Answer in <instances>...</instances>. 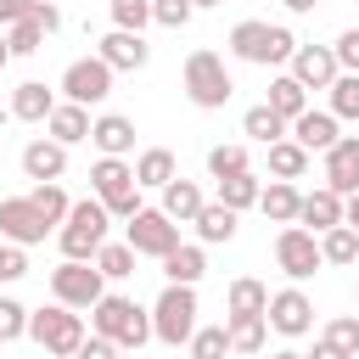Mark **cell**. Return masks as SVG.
I'll use <instances>...</instances> for the list:
<instances>
[{
    "label": "cell",
    "instance_id": "bcb514c9",
    "mask_svg": "<svg viewBox=\"0 0 359 359\" xmlns=\"http://www.w3.org/2000/svg\"><path fill=\"white\" fill-rule=\"evenodd\" d=\"M331 50H337V67L342 73H359V28H342Z\"/></svg>",
    "mask_w": 359,
    "mask_h": 359
},
{
    "label": "cell",
    "instance_id": "d6986e66",
    "mask_svg": "<svg viewBox=\"0 0 359 359\" xmlns=\"http://www.w3.org/2000/svg\"><path fill=\"white\" fill-rule=\"evenodd\" d=\"M292 140H297V146H303L309 157H314V151L325 157V151H331V146L342 140V129H337V118H331V112H320V107H309L303 118H292Z\"/></svg>",
    "mask_w": 359,
    "mask_h": 359
},
{
    "label": "cell",
    "instance_id": "836d02e7",
    "mask_svg": "<svg viewBox=\"0 0 359 359\" xmlns=\"http://www.w3.org/2000/svg\"><path fill=\"white\" fill-rule=\"evenodd\" d=\"M28 202L45 213V224H50V230H62V224H67V213H73V196L62 191V180H56V185H34V191H28Z\"/></svg>",
    "mask_w": 359,
    "mask_h": 359
},
{
    "label": "cell",
    "instance_id": "74e56055",
    "mask_svg": "<svg viewBox=\"0 0 359 359\" xmlns=\"http://www.w3.org/2000/svg\"><path fill=\"white\" fill-rule=\"evenodd\" d=\"M95 269H101L107 280H123V275H135V247H129V241H107V247L95 252Z\"/></svg>",
    "mask_w": 359,
    "mask_h": 359
},
{
    "label": "cell",
    "instance_id": "44dd1931",
    "mask_svg": "<svg viewBox=\"0 0 359 359\" xmlns=\"http://www.w3.org/2000/svg\"><path fill=\"white\" fill-rule=\"evenodd\" d=\"M297 224H303V230H314V236H325V230H337V224H342V196H337L331 185H320V191H303V208H297Z\"/></svg>",
    "mask_w": 359,
    "mask_h": 359
},
{
    "label": "cell",
    "instance_id": "9c48e42d",
    "mask_svg": "<svg viewBox=\"0 0 359 359\" xmlns=\"http://www.w3.org/2000/svg\"><path fill=\"white\" fill-rule=\"evenodd\" d=\"M275 264H280V275H286L292 286L309 280L314 269H325V258H320V236L303 230V224H280V236H275Z\"/></svg>",
    "mask_w": 359,
    "mask_h": 359
},
{
    "label": "cell",
    "instance_id": "277c9868",
    "mask_svg": "<svg viewBox=\"0 0 359 359\" xmlns=\"http://www.w3.org/2000/svg\"><path fill=\"white\" fill-rule=\"evenodd\" d=\"M180 84H185L191 107H202V112H219L236 95V79H230V67H224L219 50H191L185 67H180Z\"/></svg>",
    "mask_w": 359,
    "mask_h": 359
},
{
    "label": "cell",
    "instance_id": "ee69618b",
    "mask_svg": "<svg viewBox=\"0 0 359 359\" xmlns=\"http://www.w3.org/2000/svg\"><path fill=\"white\" fill-rule=\"evenodd\" d=\"M191 17H196L191 0H151V22H157V28H185Z\"/></svg>",
    "mask_w": 359,
    "mask_h": 359
},
{
    "label": "cell",
    "instance_id": "f6af8a7d",
    "mask_svg": "<svg viewBox=\"0 0 359 359\" xmlns=\"http://www.w3.org/2000/svg\"><path fill=\"white\" fill-rule=\"evenodd\" d=\"M22 275H28V247L0 241V280H22Z\"/></svg>",
    "mask_w": 359,
    "mask_h": 359
},
{
    "label": "cell",
    "instance_id": "4dcf8cb0",
    "mask_svg": "<svg viewBox=\"0 0 359 359\" xmlns=\"http://www.w3.org/2000/svg\"><path fill=\"white\" fill-rule=\"evenodd\" d=\"M264 101H269V107H275V112H280L286 123L309 112V90H303V84H297L292 73H275V79H269V95H264Z\"/></svg>",
    "mask_w": 359,
    "mask_h": 359
},
{
    "label": "cell",
    "instance_id": "4fadbf2b",
    "mask_svg": "<svg viewBox=\"0 0 359 359\" xmlns=\"http://www.w3.org/2000/svg\"><path fill=\"white\" fill-rule=\"evenodd\" d=\"M286 73H292L303 90H331V84L342 79V67H337V50H331V45H297V50H292V62H286Z\"/></svg>",
    "mask_w": 359,
    "mask_h": 359
},
{
    "label": "cell",
    "instance_id": "7a4b0ae2",
    "mask_svg": "<svg viewBox=\"0 0 359 359\" xmlns=\"http://www.w3.org/2000/svg\"><path fill=\"white\" fill-rule=\"evenodd\" d=\"M107 224H112L107 202H101V196H79V202H73V213H67V224L56 230V247H62V258L95 264V252L107 247Z\"/></svg>",
    "mask_w": 359,
    "mask_h": 359
},
{
    "label": "cell",
    "instance_id": "5bb4252c",
    "mask_svg": "<svg viewBox=\"0 0 359 359\" xmlns=\"http://www.w3.org/2000/svg\"><path fill=\"white\" fill-rule=\"evenodd\" d=\"M95 56H101L112 73H140V67L151 62V45H146V34H123V28H112V34H101Z\"/></svg>",
    "mask_w": 359,
    "mask_h": 359
},
{
    "label": "cell",
    "instance_id": "52a82bcc",
    "mask_svg": "<svg viewBox=\"0 0 359 359\" xmlns=\"http://www.w3.org/2000/svg\"><path fill=\"white\" fill-rule=\"evenodd\" d=\"M50 297L67 303V309H95L107 297V275L95 264H79V258H62L50 269Z\"/></svg>",
    "mask_w": 359,
    "mask_h": 359
},
{
    "label": "cell",
    "instance_id": "83f0119b",
    "mask_svg": "<svg viewBox=\"0 0 359 359\" xmlns=\"http://www.w3.org/2000/svg\"><path fill=\"white\" fill-rule=\"evenodd\" d=\"M202 208H208V196H202L196 180H174V185H163V213H168L174 224H196Z\"/></svg>",
    "mask_w": 359,
    "mask_h": 359
},
{
    "label": "cell",
    "instance_id": "ffe728a7",
    "mask_svg": "<svg viewBox=\"0 0 359 359\" xmlns=\"http://www.w3.org/2000/svg\"><path fill=\"white\" fill-rule=\"evenodd\" d=\"M90 146H95L101 157H129V151H135V118L101 112V118L90 123Z\"/></svg>",
    "mask_w": 359,
    "mask_h": 359
},
{
    "label": "cell",
    "instance_id": "7dc6e473",
    "mask_svg": "<svg viewBox=\"0 0 359 359\" xmlns=\"http://www.w3.org/2000/svg\"><path fill=\"white\" fill-rule=\"evenodd\" d=\"M118 353H123V348H118L112 337H95V331H90V337H84V348H79L73 359H118Z\"/></svg>",
    "mask_w": 359,
    "mask_h": 359
},
{
    "label": "cell",
    "instance_id": "db71d44e",
    "mask_svg": "<svg viewBox=\"0 0 359 359\" xmlns=\"http://www.w3.org/2000/svg\"><path fill=\"white\" fill-rule=\"evenodd\" d=\"M11 62V45H6V28H0V67Z\"/></svg>",
    "mask_w": 359,
    "mask_h": 359
},
{
    "label": "cell",
    "instance_id": "ab89813d",
    "mask_svg": "<svg viewBox=\"0 0 359 359\" xmlns=\"http://www.w3.org/2000/svg\"><path fill=\"white\" fill-rule=\"evenodd\" d=\"M325 95H331V107H325V112H331L337 123H342V118H359V73H342Z\"/></svg>",
    "mask_w": 359,
    "mask_h": 359
},
{
    "label": "cell",
    "instance_id": "f546056e",
    "mask_svg": "<svg viewBox=\"0 0 359 359\" xmlns=\"http://www.w3.org/2000/svg\"><path fill=\"white\" fill-rule=\"evenodd\" d=\"M236 230H241V213H230L224 202H208V208L196 213V241H202V247L236 241Z\"/></svg>",
    "mask_w": 359,
    "mask_h": 359
},
{
    "label": "cell",
    "instance_id": "60d3db41",
    "mask_svg": "<svg viewBox=\"0 0 359 359\" xmlns=\"http://www.w3.org/2000/svg\"><path fill=\"white\" fill-rule=\"evenodd\" d=\"M45 39H50V34H45L34 17H22V22H11V28H6V45H11V56H34Z\"/></svg>",
    "mask_w": 359,
    "mask_h": 359
},
{
    "label": "cell",
    "instance_id": "9f6ffc18",
    "mask_svg": "<svg viewBox=\"0 0 359 359\" xmlns=\"http://www.w3.org/2000/svg\"><path fill=\"white\" fill-rule=\"evenodd\" d=\"M191 6H196V11H202V6H224V0H191Z\"/></svg>",
    "mask_w": 359,
    "mask_h": 359
},
{
    "label": "cell",
    "instance_id": "11a10c76",
    "mask_svg": "<svg viewBox=\"0 0 359 359\" xmlns=\"http://www.w3.org/2000/svg\"><path fill=\"white\" fill-rule=\"evenodd\" d=\"M269 359H303V353H297V348H275Z\"/></svg>",
    "mask_w": 359,
    "mask_h": 359
},
{
    "label": "cell",
    "instance_id": "8992f818",
    "mask_svg": "<svg viewBox=\"0 0 359 359\" xmlns=\"http://www.w3.org/2000/svg\"><path fill=\"white\" fill-rule=\"evenodd\" d=\"M151 337L168 348H185L196 337V286H163L151 303Z\"/></svg>",
    "mask_w": 359,
    "mask_h": 359
},
{
    "label": "cell",
    "instance_id": "f1b7e54d",
    "mask_svg": "<svg viewBox=\"0 0 359 359\" xmlns=\"http://www.w3.org/2000/svg\"><path fill=\"white\" fill-rule=\"evenodd\" d=\"M264 163H269V180H292V185H297V180L309 174V151H303L292 135L275 140V146H264Z\"/></svg>",
    "mask_w": 359,
    "mask_h": 359
},
{
    "label": "cell",
    "instance_id": "f35d334b",
    "mask_svg": "<svg viewBox=\"0 0 359 359\" xmlns=\"http://www.w3.org/2000/svg\"><path fill=\"white\" fill-rule=\"evenodd\" d=\"M320 337H325L331 348H342L348 359H359V314H331Z\"/></svg>",
    "mask_w": 359,
    "mask_h": 359
},
{
    "label": "cell",
    "instance_id": "484cf974",
    "mask_svg": "<svg viewBox=\"0 0 359 359\" xmlns=\"http://www.w3.org/2000/svg\"><path fill=\"white\" fill-rule=\"evenodd\" d=\"M297 208H303V191H297L292 180H269L264 196H258V213H264L269 224H297Z\"/></svg>",
    "mask_w": 359,
    "mask_h": 359
},
{
    "label": "cell",
    "instance_id": "d6a6232c",
    "mask_svg": "<svg viewBox=\"0 0 359 359\" xmlns=\"http://www.w3.org/2000/svg\"><path fill=\"white\" fill-rule=\"evenodd\" d=\"M320 258H325V264H337V269L359 264V230H353V224L325 230V236H320Z\"/></svg>",
    "mask_w": 359,
    "mask_h": 359
},
{
    "label": "cell",
    "instance_id": "ba28073f",
    "mask_svg": "<svg viewBox=\"0 0 359 359\" xmlns=\"http://www.w3.org/2000/svg\"><path fill=\"white\" fill-rule=\"evenodd\" d=\"M123 241L135 247V258H157V264H163V258L180 247V224H174L163 208H140V213L123 224Z\"/></svg>",
    "mask_w": 359,
    "mask_h": 359
},
{
    "label": "cell",
    "instance_id": "6da1fadb",
    "mask_svg": "<svg viewBox=\"0 0 359 359\" xmlns=\"http://www.w3.org/2000/svg\"><path fill=\"white\" fill-rule=\"evenodd\" d=\"M230 56L236 62H252V67H280V62H292V50H297V34L286 28V22H258V17H247V22H236L230 28Z\"/></svg>",
    "mask_w": 359,
    "mask_h": 359
},
{
    "label": "cell",
    "instance_id": "f5cc1de1",
    "mask_svg": "<svg viewBox=\"0 0 359 359\" xmlns=\"http://www.w3.org/2000/svg\"><path fill=\"white\" fill-rule=\"evenodd\" d=\"M280 6H286V11H292V17H309V11H314V6H320V0H280Z\"/></svg>",
    "mask_w": 359,
    "mask_h": 359
},
{
    "label": "cell",
    "instance_id": "c3c4849f",
    "mask_svg": "<svg viewBox=\"0 0 359 359\" xmlns=\"http://www.w3.org/2000/svg\"><path fill=\"white\" fill-rule=\"evenodd\" d=\"M28 17H34L45 34H56V28H62V11H56V0H34V11H28Z\"/></svg>",
    "mask_w": 359,
    "mask_h": 359
},
{
    "label": "cell",
    "instance_id": "681fc988",
    "mask_svg": "<svg viewBox=\"0 0 359 359\" xmlns=\"http://www.w3.org/2000/svg\"><path fill=\"white\" fill-rule=\"evenodd\" d=\"M34 11V0H0V28H11V22H22Z\"/></svg>",
    "mask_w": 359,
    "mask_h": 359
},
{
    "label": "cell",
    "instance_id": "816d5d0a",
    "mask_svg": "<svg viewBox=\"0 0 359 359\" xmlns=\"http://www.w3.org/2000/svg\"><path fill=\"white\" fill-rule=\"evenodd\" d=\"M342 224H353V230H359V191L342 202Z\"/></svg>",
    "mask_w": 359,
    "mask_h": 359
},
{
    "label": "cell",
    "instance_id": "7c38bea8",
    "mask_svg": "<svg viewBox=\"0 0 359 359\" xmlns=\"http://www.w3.org/2000/svg\"><path fill=\"white\" fill-rule=\"evenodd\" d=\"M45 236H50V224H45V213H39L28 196H0V241L34 247V241H45Z\"/></svg>",
    "mask_w": 359,
    "mask_h": 359
},
{
    "label": "cell",
    "instance_id": "5b68a950",
    "mask_svg": "<svg viewBox=\"0 0 359 359\" xmlns=\"http://www.w3.org/2000/svg\"><path fill=\"white\" fill-rule=\"evenodd\" d=\"M28 337H34L45 353L73 359V353L84 348V337H90V331H84V314H79V309H67V303H56V297H50L45 309H34V314H28Z\"/></svg>",
    "mask_w": 359,
    "mask_h": 359
},
{
    "label": "cell",
    "instance_id": "d590c367",
    "mask_svg": "<svg viewBox=\"0 0 359 359\" xmlns=\"http://www.w3.org/2000/svg\"><path fill=\"white\" fill-rule=\"evenodd\" d=\"M230 325V353H264L269 348V320H224Z\"/></svg>",
    "mask_w": 359,
    "mask_h": 359
},
{
    "label": "cell",
    "instance_id": "e575fe53",
    "mask_svg": "<svg viewBox=\"0 0 359 359\" xmlns=\"http://www.w3.org/2000/svg\"><path fill=\"white\" fill-rule=\"evenodd\" d=\"M247 168H252V157H247L241 140H230V146H224V140L208 146V174H213V180H230V174H247Z\"/></svg>",
    "mask_w": 359,
    "mask_h": 359
},
{
    "label": "cell",
    "instance_id": "603a6c76",
    "mask_svg": "<svg viewBox=\"0 0 359 359\" xmlns=\"http://www.w3.org/2000/svg\"><path fill=\"white\" fill-rule=\"evenodd\" d=\"M56 112V90H45L39 79H22L17 90H11V118H22V123H45Z\"/></svg>",
    "mask_w": 359,
    "mask_h": 359
},
{
    "label": "cell",
    "instance_id": "4316f807",
    "mask_svg": "<svg viewBox=\"0 0 359 359\" xmlns=\"http://www.w3.org/2000/svg\"><path fill=\"white\" fill-rule=\"evenodd\" d=\"M202 275H208V252H202L196 241H180V247L163 258V280H168V286H196Z\"/></svg>",
    "mask_w": 359,
    "mask_h": 359
},
{
    "label": "cell",
    "instance_id": "3957f363",
    "mask_svg": "<svg viewBox=\"0 0 359 359\" xmlns=\"http://www.w3.org/2000/svg\"><path fill=\"white\" fill-rule=\"evenodd\" d=\"M90 331H95V337H112L118 348H146V342H151V309H140V303L123 297V292H107V297L90 309Z\"/></svg>",
    "mask_w": 359,
    "mask_h": 359
},
{
    "label": "cell",
    "instance_id": "b9f144b4",
    "mask_svg": "<svg viewBox=\"0 0 359 359\" xmlns=\"http://www.w3.org/2000/svg\"><path fill=\"white\" fill-rule=\"evenodd\" d=\"M146 22H151V0H112V28L146 34Z\"/></svg>",
    "mask_w": 359,
    "mask_h": 359
},
{
    "label": "cell",
    "instance_id": "8fae6325",
    "mask_svg": "<svg viewBox=\"0 0 359 359\" xmlns=\"http://www.w3.org/2000/svg\"><path fill=\"white\" fill-rule=\"evenodd\" d=\"M264 320L280 337H309L314 331V297L303 286H280V292H269V314Z\"/></svg>",
    "mask_w": 359,
    "mask_h": 359
},
{
    "label": "cell",
    "instance_id": "9a60e30c",
    "mask_svg": "<svg viewBox=\"0 0 359 359\" xmlns=\"http://www.w3.org/2000/svg\"><path fill=\"white\" fill-rule=\"evenodd\" d=\"M22 174H28L34 185H56V180L67 174V146L50 140V135L28 140V146H22Z\"/></svg>",
    "mask_w": 359,
    "mask_h": 359
},
{
    "label": "cell",
    "instance_id": "8d00e7d4",
    "mask_svg": "<svg viewBox=\"0 0 359 359\" xmlns=\"http://www.w3.org/2000/svg\"><path fill=\"white\" fill-rule=\"evenodd\" d=\"M191 348V359H224L230 353V325L219 320V325H196V337L185 342Z\"/></svg>",
    "mask_w": 359,
    "mask_h": 359
},
{
    "label": "cell",
    "instance_id": "2e32d148",
    "mask_svg": "<svg viewBox=\"0 0 359 359\" xmlns=\"http://www.w3.org/2000/svg\"><path fill=\"white\" fill-rule=\"evenodd\" d=\"M129 191H140L129 157H95V163H90V196H101V202L112 208V202L129 196Z\"/></svg>",
    "mask_w": 359,
    "mask_h": 359
},
{
    "label": "cell",
    "instance_id": "7402d4cb",
    "mask_svg": "<svg viewBox=\"0 0 359 359\" xmlns=\"http://www.w3.org/2000/svg\"><path fill=\"white\" fill-rule=\"evenodd\" d=\"M174 180H180V163H174L168 146L135 151V185H140V191H163V185H174Z\"/></svg>",
    "mask_w": 359,
    "mask_h": 359
},
{
    "label": "cell",
    "instance_id": "1f68e13d",
    "mask_svg": "<svg viewBox=\"0 0 359 359\" xmlns=\"http://www.w3.org/2000/svg\"><path fill=\"white\" fill-rule=\"evenodd\" d=\"M258 196H264V180L247 168V174H230V180H219V202L230 208V213H247V208H258Z\"/></svg>",
    "mask_w": 359,
    "mask_h": 359
},
{
    "label": "cell",
    "instance_id": "ac0fdd59",
    "mask_svg": "<svg viewBox=\"0 0 359 359\" xmlns=\"http://www.w3.org/2000/svg\"><path fill=\"white\" fill-rule=\"evenodd\" d=\"M269 314V286L258 275H236L224 292V320H264Z\"/></svg>",
    "mask_w": 359,
    "mask_h": 359
},
{
    "label": "cell",
    "instance_id": "e0dca14e",
    "mask_svg": "<svg viewBox=\"0 0 359 359\" xmlns=\"http://www.w3.org/2000/svg\"><path fill=\"white\" fill-rule=\"evenodd\" d=\"M325 185L348 202L359 191V135H342L331 151H325Z\"/></svg>",
    "mask_w": 359,
    "mask_h": 359
},
{
    "label": "cell",
    "instance_id": "cb8c5ba5",
    "mask_svg": "<svg viewBox=\"0 0 359 359\" xmlns=\"http://www.w3.org/2000/svg\"><path fill=\"white\" fill-rule=\"evenodd\" d=\"M90 107H73V101H56V112L45 118V135L50 140H62V146H79V140H90Z\"/></svg>",
    "mask_w": 359,
    "mask_h": 359
},
{
    "label": "cell",
    "instance_id": "d4e9b609",
    "mask_svg": "<svg viewBox=\"0 0 359 359\" xmlns=\"http://www.w3.org/2000/svg\"><path fill=\"white\" fill-rule=\"evenodd\" d=\"M241 135H247L252 146H275V140H286V135H292V123H286L269 101H258V107H247V112H241Z\"/></svg>",
    "mask_w": 359,
    "mask_h": 359
},
{
    "label": "cell",
    "instance_id": "30bf717a",
    "mask_svg": "<svg viewBox=\"0 0 359 359\" xmlns=\"http://www.w3.org/2000/svg\"><path fill=\"white\" fill-rule=\"evenodd\" d=\"M112 67L101 62V56H79V62H67L62 67V95L73 101V107H101L107 95H112Z\"/></svg>",
    "mask_w": 359,
    "mask_h": 359
},
{
    "label": "cell",
    "instance_id": "f907efd6",
    "mask_svg": "<svg viewBox=\"0 0 359 359\" xmlns=\"http://www.w3.org/2000/svg\"><path fill=\"white\" fill-rule=\"evenodd\" d=\"M303 359H348V353H342V348H331L325 337H314V353H303Z\"/></svg>",
    "mask_w": 359,
    "mask_h": 359
},
{
    "label": "cell",
    "instance_id": "7bdbcfd3",
    "mask_svg": "<svg viewBox=\"0 0 359 359\" xmlns=\"http://www.w3.org/2000/svg\"><path fill=\"white\" fill-rule=\"evenodd\" d=\"M28 314H34V309H22L17 297H0V342L28 337Z\"/></svg>",
    "mask_w": 359,
    "mask_h": 359
}]
</instances>
